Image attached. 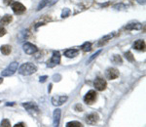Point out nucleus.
I'll return each mask as SVG.
<instances>
[{"mask_svg": "<svg viewBox=\"0 0 146 127\" xmlns=\"http://www.w3.org/2000/svg\"><path fill=\"white\" fill-rule=\"evenodd\" d=\"M75 110H76V112H82V110H83V107L80 104H77L75 106Z\"/></svg>", "mask_w": 146, "mask_h": 127, "instance_id": "cd10ccee", "label": "nucleus"}, {"mask_svg": "<svg viewBox=\"0 0 146 127\" xmlns=\"http://www.w3.org/2000/svg\"><path fill=\"white\" fill-rule=\"evenodd\" d=\"M126 29H129V30H131V29H142V25H140V23H129V25H127L126 27H125Z\"/></svg>", "mask_w": 146, "mask_h": 127, "instance_id": "dca6fc26", "label": "nucleus"}, {"mask_svg": "<svg viewBox=\"0 0 146 127\" xmlns=\"http://www.w3.org/2000/svg\"><path fill=\"white\" fill-rule=\"evenodd\" d=\"M125 57H126L127 60L129 61V62H133V61H135L133 55V53H131V51H128V52L125 53Z\"/></svg>", "mask_w": 146, "mask_h": 127, "instance_id": "412c9836", "label": "nucleus"}, {"mask_svg": "<svg viewBox=\"0 0 146 127\" xmlns=\"http://www.w3.org/2000/svg\"><path fill=\"white\" fill-rule=\"evenodd\" d=\"M6 33H7L6 29H4V27H2V25H0V37H1V36H4V35H5Z\"/></svg>", "mask_w": 146, "mask_h": 127, "instance_id": "bb28decb", "label": "nucleus"}, {"mask_svg": "<svg viewBox=\"0 0 146 127\" xmlns=\"http://www.w3.org/2000/svg\"><path fill=\"white\" fill-rule=\"evenodd\" d=\"M12 10L15 14H17V15H21V14H23L27 10V8H25V6L22 4L21 2H14L13 4H12Z\"/></svg>", "mask_w": 146, "mask_h": 127, "instance_id": "20e7f679", "label": "nucleus"}, {"mask_svg": "<svg viewBox=\"0 0 146 127\" xmlns=\"http://www.w3.org/2000/svg\"><path fill=\"white\" fill-rule=\"evenodd\" d=\"M113 36H114V34H108V35H106V36H104L103 38L100 39V43H98V45H100V46L103 45V44H104L105 42H107L108 40H109V39H111Z\"/></svg>", "mask_w": 146, "mask_h": 127, "instance_id": "6ab92c4d", "label": "nucleus"}, {"mask_svg": "<svg viewBox=\"0 0 146 127\" xmlns=\"http://www.w3.org/2000/svg\"><path fill=\"white\" fill-rule=\"evenodd\" d=\"M94 86L96 87V90L103 91L106 89L107 83H106V81H105V79L101 78V77H98L95 80V82H94Z\"/></svg>", "mask_w": 146, "mask_h": 127, "instance_id": "39448f33", "label": "nucleus"}, {"mask_svg": "<svg viewBox=\"0 0 146 127\" xmlns=\"http://www.w3.org/2000/svg\"><path fill=\"white\" fill-rule=\"evenodd\" d=\"M14 127H25V124L21 122V123H17V124H16V125L14 126Z\"/></svg>", "mask_w": 146, "mask_h": 127, "instance_id": "7c9ffc66", "label": "nucleus"}, {"mask_svg": "<svg viewBox=\"0 0 146 127\" xmlns=\"http://www.w3.org/2000/svg\"><path fill=\"white\" fill-rule=\"evenodd\" d=\"M81 49L84 51V52H89V51L92 50V44L91 42H85L83 45L81 46Z\"/></svg>", "mask_w": 146, "mask_h": 127, "instance_id": "a211bd4d", "label": "nucleus"}, {"mask_svg": "<svg viewBox=\"0 0 146 127\" xmlns=\"http://www.w3.org/2000/svg\"><path fill=\"white\" fill-rule=\"evenodd\" d=\"M67 99V96H55V97L52 98V104L56 106V107H60V106L63 105L66 102Z\"/></svg>", "mask_w": 146, "mask_h": 127, "instance_id": "0eeeda50", "label": "nucleus"}, {"mask_svg": "<svg viewBox=\"0 0 146 127\" xmlns=\"http://www.w3.org/2000/svg\"><path fill=\"white\" fill-rule=\"evenodd\" d=\"M23 51L28 55H32V54L37 52V47L33 44L29 43V42H27V43L23 44Z\"/></svg>", "mask_w": 146, "mask_h": 127, "instance_id": "1a4fd4ad", "label": "nucleus"}, {"mask_svg": "<svg viewBox=\"0 0 146 127\" xmlns=\"http://www.w3.org/2000/svg\"><path fill=\"white\" fill-rule=\"evenodd\" d=\"M105 75H106V77L108 79H116L117 77L119 76V72L117 69H115V68H109V69L106 70V72H105Z\"/></svg>", "mask_w": 146, "mask_h": 127, "instance_id": "6e6552de", "label": "nucleus"}, {"mask_svg": "<svg viewBox=\"0 0 146 127\" xmlns=\"http://www.w3.org/2000/svg\"><path fill=\"white\" fill-rule=\"evenodd\" d=\"M66 127H83V125L79 121H70L66 123Z\"/></svg>", "mask_w": 146, "mask_h": 127, "instance_id": "aec40b11", "label": "nucleus"}, {"mask_svg": "<svg viewBox=\"0 0 146 127\" xmlns=\"http://www.w3.org/2000/svg\"><path fill=\"white\" fill-rule=\"evenodd\" d=\"M0 127H11V123L8 119H3L1 121V124H0Z\"/></svg>", "mask_w": 146, "mask_h": 127, "instance_id": "5701e85b", "label": "nucleus"}, {"mask_svg": "<svg viewBox=\"0 0 146 127\" xmlns=\"http://www.w3.org/2000/svg\"><path fill=\"white\" fill-rule=\"evenodd\" d=\"M137 2L139 4H144L145 3V0H137Z\"/></svg>", "mask_w": 146, "mask_h": 127, "instance_id": "2f4dec72", "label": "nucleus"}, {"mask_svg": "<svg viewBox=\"0 0 146 127\" xmlns=\"http://www.w3.org/2000/svg\"><path fill=\"white\" fill-rule=\"evenodd\" d=\"M0 51L3 55H9L11 53L12 49H11V46L10 45H2L0 47Z\"/></svg>", "mask_w": 146, "mask_h": 127, "instance_id": "f3484780", "label": "nucleus"}, {"mask_svg": "<svg viewBox=\"0 0 146 127\" xmlns=\"http://www.w3.org/2000/svg\"><path fill=\"white\" fill-rule=\"evenodd\" d=\"M47 78H48V77H47L46 75H44V76H40V82H42V83H43V82L46 81Z\"/></svg>", "mask_w": 146, "mask_h": 127, "instance_id": "c85d7f7f", "label": "nucleus"}, {"mask_svg": "<svg viewBox=\"0 0 146 127\" xmlns=\"http://www.w3.org/2000/svg\"><path fill=\"white\" fill-rule=\"evenodd\" d=\"M79 51L77 49H68L64 52V55L66 56L67 58H74L78 55Z\"/></svg>", "mask_w": 146, "mask_h": 127, "instance_id": "4468645a", "label": "nucleus"}, {"mask_svg": "<svg viewBox=\"0 0 146 127\" xmlns=\"http://www.w3.org/2000/svg\"><path fill=\"white\" fill-rule=\"evenodd\" d=\"M18 67H19V64L17 62H13L12 64H10V65L2 72V76H11V75H13L17 72Z\"/></svg>", "mask_w": 146, "mask_h": 127, "instance_id": "f03ea898", "label": "nucleus"}, {"mask_svg": "<svg viewBox=\"0 0 146 127\" xmlns=\"http://www.w3.org/2000/svg\"><path fill=\"white\" fill-rule=\"evenodd\" d=\"M23 107L25 108V110H27L28 112H39V108L37 107V105L36 104H34V103H30V102H28V103H23Z\"/></svg>", "mask_w": 146, "mask_h": 127, "instance_id": "f8f14e48", "label": "nucleus"}, {"mask_svg": "<svg viewBox=\"0 0 146 127\" xmlns=\"http://www.w3.org/2000/svg\"><path fill=\"white\" fill-rule=\"evenodd\" d=\"M2 82H3V79H2V78H0V84H1Z\"/></svg>", "mask_w": 146, "mask_h": 127, "instance_id": "72a5a7b5", "label": "nucleus"}, {"mask_svg": "<svg viewBox=\"0 0 146 127\" xmlns=\"http://www.w3.org/2000/svg\"><path fill=\"white\" fill-rule=\"evenodd\" d=\"M133 48L135 50H138V51H144L145 49V42L144 40H141V39H138L136 40L135 43H133Z\"/></svg>", "mask_w": 146, "mask_h": 127, "instance_id": "ddd939ff", "label": "nucleus"}, {"mask_svg": "<svg viewBox=\"0 0 146 127\" xmlns=\"http://www.w3.org/2000/svg\"><path fill=\"white\" fill-rule=\"evenodd\" d=\"M60 116H62V110L60 109H56L55 112H54V127H58L60 126Z\"/></svg>", "mask_w": 146, "mask_h": 127, "instance_id": "9d476101", "label": "nucleus"}, {"mask_svg": "<svg viewBox=\"0 0 146 127\" xmlns=\"http://www.w3.org/2000/svg\"><path fill=\"white\" fill-rule=\"evenodd\" d=\"M14 105H15L14 103H11V104H10V103H7V104H6V106H14Z\"/></svg>", "mask_w": 146, "mask_h": 127, "instance_id": "473e14b6", "label": "nucleus"}, {"mask_svg": "<svg viewBox=\"0 0 146 127\" xmlns=\"http://www.w3.org/2000/svg\"><path fill=\"white\" fill-rule=\"evenodd\" d=\"M70 14V11L68 10V9H64V10H63V12H62V18H66L68 15H69Z\"/></svg>", "mask_w": 146, "mask_h": 127, "instance_id": "a878e982", "label": "nucleus"}, {"mask_svg": "<svg viewBox=\"0 0 146 127\" xmlns=\"http://www.w3.org/2000/svg\"><path fill=\"white\" fill-rule=\"evenodd\" d=\"M53 78H54V80H55V81H60V75H54V77H53Z\"/></svg>", "mask_w": 146, "mask_h": 127, "instance_id": "c756f323", "label": "nucleus"}, {"mask_svg": "<svg viewBox=\"0 0 146 127\" xmlns=\"http://www.w3.org/2000/svg\"><path fill=\"white\" fill-rule=\"evenodd\" d=\"M60 63V52H58V51H55V52L53 53V56H52L51 60L47 64V67L54 68V67H56V66H58Z\"/></svg>", "mask_w": 146, "mask_h": 127, "instance_id": "7ed1b4c3", "label": "nucleus"}, {"mask_svg": "<svg viewBox=\"0 0 146 127\" xmlns=\"http://www.w3.org/2000/svg\"><path fill=\"white\" fill-rule=\"evenodd\" d=\"M47 4H48V0H41V2H40L38 7H37V11H40L41 9H43Z\"/></svg>", "mask_w": 146, "mask_h": 127, "instance_id": "4be33fe9", "label": "nucleus"}, {"mask_svg": "<svg viewBox=\"0 0 146 127\" xmlns=\"http://www.w3.org/2000/svg\"><path fill=\"white\" fill-rule=\"evenodd\" d=\"M96 92L95 90H90L84 97V101L88 105L94 104L96 102Z\"/></svg>", "mask_w": 146, "mask_h": 127, "instance_id": "423d86ee", "label": "nucleus"}, {"mask_svg": "<svg viewBox=\"0 0 146 127\" xmlns=\"http://www.w3.org/2000/svg\"><path fill=\"white\" fill-rule=\"evenodd\" d=\"M12 21H13V18H12L11 15H5L0 20V23H1V25H9Z\"/></svg>", "mask_w": 146, "mask_h": 127, "instance_id": "2eb2a0df", "label": "nucleus"}, {"mask_svg": "<svg viewBox=\"0 0 146 127\" xmlns=\"http://www.w3.org/2000/svg\"><path fill=\"white\" fill-rule=\"evenodd\" d=\"M113 62L116 64H122V59L118 55H114L113 56Z\"/></svg>", "mask_w": 146, "mask_h": 127, "instance_id": "393cba45", "label": "nucleus"}, {"mask_svg": "<svg viewBox=\"0 0 146 127\" xmlns=\"http://www.w3.org/2000/svg\"><path fill=\"white\" fill-rule=\"evenodd\" d=\"M37 72V67L31 63H25L23 64L19 69V72L22 75H30Z\"/></svg>", "mask_w": 146, "mask_h": 127, "instance_id": "f257e3e1", "label": "nucleus"}, {"mask_svg": "<svg viewBox=\"0 0 146 127\" xmlns=\"http://www.w3.org/2000/svg\"><path fill=\"white\" fill-rule=\"evenodd\" d=\"M98 121V114L96 112H92L86 117V122L88 124H96Z\"/></svg>", "mask_w": 146, "mask_h": 127, "instance_id": "9b49d317", "label": "nucleus"}, {"mask_svg": "<svg viewBox=\"0 0 146 127\" xmlns=\"http://www.w3.org/2000/svg\"><path fill=\"white\" fill-rule=\"evenodd\" d=\"M101 53V50H98V52H96L95 54H94V55L93 56H92V57L90 58V59H89V60H88V62H87V64H90L91 62H92V61H93L94 60V59H96V57H98V55H100V54Z\"/></svg>", "mask_w": 146, "mask_h": 127, "instance_id": "b1692460", "label": "nucleus"}]
</instances>
